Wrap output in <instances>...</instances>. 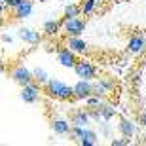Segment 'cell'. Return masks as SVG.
<instances>
[{"label":"cell","instance_id":"ba28073f","mask_svg":"<svg viewBox=\"0 0 146 146\" xmlns=\"http://www.w3.org/2000/svg\"><path fill=\"white\" fill-rule=\"evenodd\" d=\"M76 55L72 49H68L65 46V48H61L59 51H57V63H59L61 66H65V68H74L76 63H78V59H76Z\"/></svg>","mask_w":146,"mask_h":146},{"label":"cell","instance_id":"30bf717a","mask_svg":"<svg viewBox=\"0 0 146 146\" xmlns=\"http://www.w3.org/2000/svg\"><path fill=\"white\" fill-rule=\"evenodd\" d=\"M70 121H72V125L89 127V123H91V114H89V108H74L70 112Z\"/></svg>","mask_w":146,"mask_h":146},{"label":"cell","instance_id":"5b68a950","mask_svg":"<svg viewBox=\"0 0 146 146\" xmlns=\"http://www.w3.org/2000/svg\"><path fill=\"white\" fill-rule=\"evenodd\" d=\"M74 72L78 78H82V80H95L99 74V68L93 63H89V61H78L74 66Z\"/></svg>","mask_w":146,"mask_h":146},{"label":"cell","instance_id":"9c48e42d","mask_svg":"<svg viewBox=\"0 0 146 146\" xmlns=\"http://www.w3.org/2000/svg\"><path fill=\"white\" fill-rule=\"evenodd\" d=\"M93 95V80H82L74 84V99H80V101H86L87 97Z\"/></svg>","mask_w":146,"mask_h":146},{"label":"cell","instance_id":"7c38bea8","mask_svg":"<svg viewBox=\"0 0 146 146\" xmlns=\"http://www.w3.org/2000/svg\"><path fill=\"white\" fill-rule=\"evenodd\" d=\"M65 46H66L68 49H72L74 53H78V55L87 53V42H86L82 36H66Z\"/></svg>","mask_w":146,"mask_h":146},{"label":"cell","instance_id":"7402d4cb","mask_svg":"<svg viewBox=\"0 0 146 146\" xmlns=\"http://www.w3.org/2000/svg\"><path fill=\"white\" fill-rule=\"evenodd\" d=\"M86 103H87V108H99V106L104 103V99L99 97V95H91V97L86 99Z\"/></svg>","mask_w":146,"mask_h":146},{"label":"cell","instance_id":"e0dca14e","mask_svg":"<svg viewBox=\"0 0 146 146\" xmlns=\"http://www.w3.org/2000/svg\"><path fill=\"white\" fill-rule=\"evenodd\" d=\"M118 129H119V133H121L123 137H127V139H131V137L135 135L137 127H135V123H133V121H131L129 118H119Z\"/></svg>","mask_w":146,"mask_h":146},{"label":"cell","instance_id":"4fadbf2b","mask_svg":"<svg viewBox=\"0 0 146 146\" xmlns=\"http://www.w3.org/2000/svg\"><path fill=\"white\" fill-rule=\"evenodd\" d=\"M51 129H53L55 135H70L72 121L65 118H53L51 119Z\"/></svg>","mask_w":146,"mask_h":146},{"label":"cell","instance_id":"52a82bcc","mask_svg":"<svg viewBox=\"0 0 146 146\" xmlns=\"http://www.w3.org/2000/svg\"><path fill=\"white\" fill-rule=\"evenodd\" d=\"M112 89H114V80L110 76H103V78L93 80V95H99V97L104 99Z\"/></svg>","mask_w":146,"mask_h":146},{"label":"cell","instance_id":"ffe728a7","mask_svg":"<svg viewBox=\"0 0 146 146\" xmlns=\"http://www.w3.org/2000/svg\"><path fill=\"white\" fill-rule=\"evenodd\" d=\"M82 15V4H68L65 8V17H80Z\"/></svg>","mask_w":146,"mask_h":146},{"label":"cell","instance_id":"4316f807","mask_svg":"<svg viewBox=\"0 0 146 146\" xmlns=\"http://www.w3.org/2000/svg\"><path fill=\"white\" fill-rule=\"evenodd\" d=\"M0 4H10V0H0Z\"/></svg>","mask_w":146,"mask_h":146},{"label":"cell","instance_id":"6da1fadb","mask_svg":"<svg viewBox=\"0 0 146 146\" xmlns=\"http://www.w3.org/2000/svg\"><path fill=\"white\" fill-rule=\"evenodd\" d=\"M44 93L57 101H70L74 99V86H66L61 80H49L44 86Z\"/></svg>","mask_w":146,"mask_h":146},{"label":"cell","instance_id":"8992f818","mask_svg":"<svg viewBox=\"0 0 146 146\" xmlns=\"http://www.w3.org/2000/svg\"><path fill=\"white\" fill-rule=\"evenodd\" d=\"M42 87L38 82H31V84H27V86H23L21 87V99H23V103H29V104H33L36 103L38 99L42 97Z\"/></svg>","mask_w":146,"mask_h":146},{"label":"cell","instance_id":"2e32d148","mask_svg":"<svg viewBox=\"0 0 146 146\" xmlns=\"http://www.w3.org/2000/svg\"><path fill=\"white\" fill-rule=\"evenodd\" d=\"M146 49V40L141 36V34H135V36L129 38V42H127V51L129 53H141Z\"/></svg>","mask_w":146,"mask_h":146},{"label":"cell","instance_id":"ac0fdd59","mask_svg":"<svg viewBox=\"0 0 146 146\" xmlns=\"http://www.w3.org/2000/svg\"><path fill=\"white\" fill-rule=\"evenodd\" d=\"M99 112L103 116V121H110V119L116 116V108H114V104H108V103H103L99 106Z\"/></svg>","mask_w":146,"mask_h":146},{"label":"cell","instance_id":"7a4b0ae2","mask_svg":"<svg viewBox=\"0 0 146 146\" xmlns=\"http://www.w3.org/2000/svg\"><path fill=\"white\" fill-rule=\"evenodd\" d=\"M70 139L80 146H95L99 142V135L95 131L89 127H80V125H72Z\"/></svg>","mask_w":146,"mask_h":146},{"label":"cell","instance_id":"8fae6325","mask_svg":"<svg viewBox=\"0 0 146 146\" xmlns=\"http://www.w3.org/2000/svg\"><path fill=\"white\" fill-rule=\"evenodd\" d=\"M33 10H34V0H23L17 8L11 10V17L17 19V21H19V19H27V17L33 13Z\"/></svg>","mask_w":146,"mask_h":146},{"label":"cell","instance_id":"3957f363","mask_svg":"<svg viewBox=\"0 0 146 146\" xmlns=\"http://www.w3.org/2000/svg\"><path fill=\"white\" fill-rule=\"evenodd\" d=\"M86 31V21L82 17H65L63 19V33L66 36H82Z\"/></svg>","mask_w":146,"mask_h":146},{"label":"cell","instance_id":"277c9868","mask_svg":"<svg viewBox=\"0 0 146 146\" xmlns=\"http://www.w3.org/2000/svg\"><path fill=\"white\" fill-rule=\"evenodd\" d=\"M10 78L15 82L17 86H21V87L27 86V84H31V82H34L33 70H29L27 66H23V65L13 66V68H11V72H10Z\"/></svg>","mask_w":146,"mask_h":146},{"label":"cell","instance_id":"44dd1931","mask_svg":"<svg viewBox=\"0 0 146 146\" xmlns=\"http://www.w3.org/2000/svg\"><path fill=\"white\" fill-rule=\"evenodd\" d=\"M95 8H97V0H84V2H82V13H84V15L93 13Z\"/></svg>","mask_w":146,"mask_h":146},{"label":"cell","instance_id":"cb8c5ba5","mask_svg":"<svg viewBox=\"0 0 146 146\" xmlns=\"http://www.w3.org/2000/svg\"><path fill=\"white\" fill-rule=\"evenodd\" d=\"M2 42L4 44H11L13 40H11V36H8V34H2Z\"/></svg>","mask_w":146,"mask_h":146},{"label":"cell","instance_id":"603a6c76","mask_svg":"<svg viewBox=\"0 0 146 146\" xmlns=\"http://www.w3.org/2000/svg\"><path fill=\"white\" fill-rule=\"evenodd\" d=\"M129 142H131V139H127V137L121 135V139H112L110 144H112V146H127Z\"/></svg>","mask_w":146,"mask_h":146},{"label":"cell","instance_id":"d4e9b609","mask_svg":"<svg viewBox=\"0 0 146 146\" xmlns=\"http://www.w3.org/2000/svg\"><path fill=\"white\" fill-rule=\"evenodd\" d=\"M139 121H141L142 127H146V112H142V114H141V119H139Z\"/></svg>","mask_w":146,"mask_h":146},{"label":"cell","instance_id":"83f0119b","mask_svg":"<svg viewBox=\"0 0 146 146\" xmlns=\"http://www.w3.org/2000/svg\"><path fill=\"white\" fill-rule=\"evenodd\" d=\"M34 2H49V0H34Z\"/></svg>","mask_w":146,"mask_h":146},{"label":"cell","instance_id":"9a60e30c","mask_svg":"<svg viewBox=\"0 0 146 146\" xmlns=\"http://www.w3.org/2000/svg\"><path fill=\"white\" fill-rule=\"evenodd\" d=\"M61 29H63V21H57V19H49V21L44 23L42 33H44V36L53 38V36H57V34L61 33Z\"/></svg>","mask_w":146,"mask_h":146},{"label":"cell","instance_id":"484cf974","mask_svg":"<svg viewBox=\"0 0 146 146\" xmlns=\"http://www.w3.org/2000/svg\"><path fill=\"white\" fill-rule=\"evenodd\" d=\"M108 133H110L108 125H106V123H103V135H104V137H108Z\"/></svg>","mask_w":146,"mask_h":146},{"label":"cell","instance_id":"d6986e66","mask_svg":"<svg viewBox=\"0 0 146 146\" xmlns=\"http://www.w3.org/2000/svg\"><path fill=\"white\" fill-rule=\"evenodd\" d=\"M33 74H34V82H38L40 86H46V84L51 80V78H49V74L44 70V68H34Z\"/></svg>","mask_w":146,"mask_h":146},{"label":"cell","instance_id":"5bb4252c","mask_svg":"<svg viewBox=\"0 0 146 146\" xmlns=\"http://www.w3.org/2000/svg\"><path fill=\"white\" fill-rule=\"evenodd\" d=\"M17 34H19V38L25 44H31V46H36L42 40V34L38 33V31H33V29H27V27H21L17 31Z\"/></svg>","mask_w":146,"mask_h":146}]
</instances>
